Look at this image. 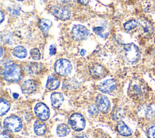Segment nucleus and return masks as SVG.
Masks as SVG:
<instances>
[{
    "label": "nucleus",
    "instance_id": "15",
    "mask_svg": "<svg viewBox=\"0 0 155 138\" xmlns=\"http://www.w3.org/2000/svg\"><path fill=\"white\" fill-rule=\"evenodd\" d=\"M51 105L54 108H59L64 102L63 95L61 93L54 92L51 94Z\"/></svg>",
    "mask_w": 155,
    "mask_h": 138
},
{
    "label": "nucleus",
    "instance_id": "28",
    "mask_svg": "<svg viewBox=\"0 0 155 138\" xmlns=\"http://www.w3.org/2000/svg\"><path fill=\"white\" fill-rule=\"evenodd\" d=\"M30 55L34 60H39L41 58V53L39 49L36 48H34L30 50Z\"/></svg>",
    "mask_w": 155,
    "mask_h": 138
},
{
    "label": "nucleus",
    "instance_id": "33",
    "mask_svg": "<svg viewBox=\"0 0 155 138\" xmlns=\"http://www.w3.org/2000/svg\"><path fill=\"white\" fill-rule=\"evenodd\" d=\"M77 1L78 2L83 5H87L90 2V0H77Z\"/></svg>",
    "mask_w": 155,
    "mask_h": 138
},
{
    "label": "nucleus",
    "instance_id": "39",
    "mask_svg": "<svg viewBox=\"0 0 155 138\" xmlns=\"http://www.w3.org/2000/svg\"><path fill=\"white\" fill-rule=\"evenodd\" d=\"M16 1H23L24 0H16Z\"/></svg>",
    "mask_w": 155,
    "mask_h": 138
},
{
    "label": "nucleus",
    "instance_id": "7",
    "mask_svg": "<svg viewBox=\"0 0 155 138\" xmlns=\"http://www.w3.org/2000/svg\"><path fill=\"white\" fill-rule=\"evenodd\" d=\"M34 111L36 116L41 120H46L50 117L49 108L42 102H39L36 104L34 108Z\"/></svg>",
    "mask_w": 155,
    "mask_h": 138
},
{
    "label": "nucleus",
    "instance_id": "14",
    "mask_svg": "<svg viewBox=\"0 0 155 138\" xmlns=\"http://www.w3.org/2000/svg\"><path fill=\"white\" fill-rule=\"evenodd\" d=\"M116 127L118 133L123 136H130L132 134V130L122 120L117 122Z\"/></svg>",
    "mask_w": 155,
    "mask_h": 138
},
{
    "label": "nucleus",
    "instance_id": "3",
    "mask_svg": "<svg viewBox=\"0 0 155 138\" xmlns=\"http://www.w3.org/2000/svg\"><path fill=\"white\" fill-rule=\"evenodd\" d=\"M3 125L5 130L10 132H18L22 128L21 119L14 115L7 117L4 120Z\"/></svg>",
    "mask_w": 155,
    "mask_h": 138
},
{
    "label": "nucleus",
    "instance_id": "4",
    "mask_svg": "<svg viewBox=\"0 0 155 138\" xmlns=\"http://www.w3.org/2000/svg\"><path fill=\"white\" fill-rule=\"evenodd\" d=\"M54 71L60 76H67L73 69L71 62L65 59H59L54 64Z\"/></svg>",
    "mask_w": 155,
    "mask_h": 138
},
{
    "label": "nucleus",
    "instance_id": "31",
    "mask_svg": "<svg viewBox=\"0 0 155 138\" xmlns=\"http://www.w3.org/2000/svg\"><path fill=\"white\" fill-rule=\"evenodd\" d=\"M56 52V48L54 45H51L49 47V54L50 55L52 56L54 55Z\"/></svg>",
    "mask_w": 155,
    "mask_h": 138
},
{
    "label": "nucleus",
    "instance_id": "11",
    "mask_svg": "<svg viewBox=\"0 0 155 138\" xmlns=\"http://www.w3.org/2000/svg\"><path fill=\"white\" fill-rule=\"evenodd\" d=\"M140 33L144 36H149L153 33V27L151 24L144 18L140 19L138 22Z\"/></svg>",
    "mask_w": 155,
    "mask_h": 138
},
{
    "label": "nucleus",
    "instance_id": "17",
    "mask_svg": "<svg viewBox=\"0 0 155 138\" xmlns=\"http://www.w3.org/2000/svg\"><path fill=\"white\" fill-rule=\"evenodd\" d=\"M60 85L59 80L53 76H48L47 83H46V88L50 90H54L57 89Z\"/></svg>",
    "mask_w": 155,
    "mask_h": 138
},
{
    "label": "nucleus",
    "instance_id": "36",
    "mask_svg": "<svg viewBox=\"0 0 155 138\" xmlns=\"http://www.w3.org/2000/svg\"><path fill=\"white\" fill-rule=\"evenodd\" d=\"M80 54H81V56H84L86 54V50L85 49H82L80 51Z\"/></svg>",
    "mask_w": 155,
    "mask_h": 138
},
{
    "label": "nucleus",
    "instance_id": "10",
    "mask_svg": "<svg viewBox=\"0 0 155 138\" xmlns=\"http://www.w3.org/2000/svg\"><path fill=\"white\" fill-rule=\"evenodd\" d=\"M97 88L103 93H110L116 89V82L113 79H108L101 82L98 85Z\"/></svg>",
    "mask_w": 155,
    "mask_h": 138
},
{
    "label": "nucleus",
    "instance_id": "9",
    "mask_svg": "<svg viewBox=\"0 0 155 138\" xmlns=\"http://www.w3.org/2000/svg\"><path fill=\"white\" fill-rule=\"evenodd\" d=\"M51 10L53 15L61 20L68 19L71 16L70 10L65 7L54 6L51 8Z\"/></svg>",
    "mask_w": 155,
    "mask_h": 138
},
{
    "label": "nucleus",
    "instance_id": "26",
    "mask_svg": "<svg viewBox=\"0 0 155 138\" xmlns=\"http://www.w3.org/2000/svg\"><path fill=\"white\" fill-rule=\"evenodd\" d=\"M137 24H138V23L136 20L131 19V20H130V21H128L127 22H126L124 24V27L125 30H131L134 28L135 27H136Z\"/></svg>",
    "mask_w": 155,
    "mask_h": 138
},
{
    "label": "nucleus",
    "instance_id": "18",
    "mask_svg": "<svg viewBox=\"0 0 155 138\" xmlns=\"http://www.w3.org/2000/svg\"><path fill=\"white\" fill-rule=\"evenodd\" d=\"M142 87L137 84H130L128 88V94L131 96H138L142 94Z\"/></svg>",
    "mask_w": 155,
    "mask_h": 138
},
{
    "label": "nucleus",
    "instance_id": "19",
    "mask_svg": "<svg viewBox=\"0 0 155 138\" xmlns=\"http://www.w3.org/2000/svg\"><path fill=\"white\" fill-rule=\"evenodd\" d=\"M33 130L35 134L38 136L43 135L47 130L46 125L42 122L37 120L35 122L33 125Z\"/></svg>",
    "mask_w": 155,
    "mask_h": 138
},
{
    "label": "nucleus",
    "instance_id": "12",
    "mask_svg": "<svg viewBox=\"0 0 155 138\" xmlns=\"http://www.w3.org/2000/svg\"><path fill=\"white\" fill-rule=\"evenodd\" d=\"M21 91L24 94H30L34 93L37 88L36 82L31 79H28L24 81L21 87Z\"/></svg>",
    "mask_w": 155,
    "mask_h": 138
},
{
    "label": "nucleus",
    "instance_id": "38",
    "mask_svg": "<svg viewBox=\"0 0 155 138\" xmlns=\"http://www.w3.org/2000/svg\"><path fill=\"white\" fill-rule=\"evenodd\" d=\"M2 53H3V50H2V48L1 47V57L2 56Z\"/></svg>",
    "mask_w": 155,
    "mask_h": 138
},
{
    "label": "nucleus",
    "instance_id": "6",
    "mask_svg": "<svg viewBox=\"0 0 155 138\" xmlns=\"http://www.w3.org/2000/svg\"><path fill=\"white\" fill-rule=\"evenodd\" d=\"M72 37L76 41H84L90 36L89 30L84 26L77 24L74 25L71 29Z\"/></svg>",
    "mask_w": 155,
    "mask_h": 138
},
{
    "label": "nucleus",
    "instance_id": "21",
    "mask_svg": "<svg viewBox=\"0 0 155 138\" xmlns=\"http://www.w3.org/2000/svg\"><path fill=\"white\" fill-rule=\"evenodd\" d=\"M70 132L69 126L65 123H61L58 125L56 128V133L59 137H64L67 136Z\"/></svg>",
    "mask_w": 155,
    "mask_h": 138
},
{
    "label": "nucleus",
    "instance_id": "30",
    "mask_svg": "<svg viewBox=\"0 0 155 138\" xmlns=\"http://www.w3.org/2000/svg\"><path fill=\"white\" fill-rule=\"evenodd\" d=\"M147 135L149 138H155V125H152L148 128Z\"/></svg>",
    "mask_w": 155,
    "mask_h": 138
},
{
    "label": "nucleus",
    "instance_id": "37",
    "mask_svg": "<svg viewBox=\"0 0 155 138\" xmlns=\"http://www.w3.org/2000/svg\"><path fill=\"white\" fill-rule=\"evenodd\" d=\"M13 97L14 99H17L18 97H19V94L16 93H15L13 94Z\"/></svg>",
    "mask_w": 155,
    "mask_h": 138
},
{
    "label": "nucleus",
    "instance_id": "24",
    "mask_svg": "<svg viewBox=\"0 0 155 138\" xmlns=\"http://www.w3.org/2000/svg\"><path fill=\"white\" fill-rule=\"evenodd\" d=\"M145 115L147 119H151L155 117V105L150 104L146 107L144 110Z\"/></svg>",
    "mask_w": 155,
    "mask_h": 138
},
{
    "label": "nucleus",
    "instance_id": "23",
    "mask_svg": "<svg viewBox=\"0 0 155 138\" xmlns=\"http://www.w3.org/2000/svg\"><path fill=\"white\" fill-rule=\"evenodd\" d=\"M52 25V22L47 19H41L39 21V26L41 30L45 33H47L49 28Z\"/></svg>",
    "mask_w": 155,
    "mask_h": 138
},
{
    "label": "nucleus",
    "instance_id": "27",
    "mask_svg": "<svg viewBox=\"0 0 155 138\" xmlns=\"http://www.w3.org/2000/svg\"><path fill=\"white\" fill-rule=\"evenodd\" d=\"M88 112L89 114L91 116H97L99 113V109L96 105L91 104L88 107Z\"/></svg>",
    "mask_w": 155,
    "mask_h": 138
},
{
    "label": "nucleus",
    "instance_id": "8",
    "mask_svg": "<svg viewBox=\"0 0 155 138\" xmlns=\"http://www.w3.org/2000/svg\"><path fill=\"white\" fill-rule=\"evenodd\" d=\"M96 105L102 113H107L110 109V102L108 97L103 94H98L96 98Z\"/></svg>",
    "mask_w": 155,
    "mask_h": 138
},
{
    "label": "nucleus",
    "instance_id": "32",
    "mask_svg": "<svg viewBox=\"0 0 155 138\" xmlns=\"http://www.w3.org/2000/svg\"><path fill=\"white\" fill-rule=\"evenodd\" d=\"M73 138H88V137L84 133H78V134H76L73 136Z\"/></svg>",
    "mask_w": 155,
    "mask_h": 138
},
{
    "label": "nucleus",
    "instance_id": "1",
    "mask_svg": "<svg viewBox=\"0 0 155 138\" xmlns=\"http://www.w3.org/2000/svg\"><path fill=\"white\" fill-rule=\"evenodd\" d=\"M123 56L125 62L129 64L137 63L140 58L139 48L133 43L124 44L122 47Z\"/></svg>",
    "mask_w": 155,
    "mask_h": 138
},
{
    "label": "nucleus",
    "instance_id": "29",
    "mask_svg": "<svg viewBox=\"0 0 155 138\" xmlns=\"http://www.w3.org/2000/svg\"><path fill=\"white\" fill-rule=\"evenodd\" d=\"M93 30L95 34L99 35L101 37L106 38L107 36V34H105L104 33H103L104 31V28L102 27H94Z\"/></svg>",
    "mask_w": 155,
    "mask_h": 138
},
{
    "label": "nucleus",
    "instance_id": "25",
    "mask_svg": "<svg viewBox=\"0 0 155 138\" xmlns=\"http://www.w3.org/2000/svg\"><path fill=\"white\" fill-rule=\"evenodd\" d=\"M10 104L5 99L1 98L0 102V114L1 116L5 114L10 109Z\"/></svg>",
    "mask_w": 155,
    "mask_h": 138
},
{
    "label": "nucleus",
    "instance_id": "34",
    "mask_svg": "<svg viewBox=\"0 0 155 138\" xmlns=\"http://www.w3.org/2000/svg\"><path fill=\"white\" fill-rule=\"evenodd\" d=\"M1 23H2V21H4V18H5V15H4V12L1 10Z\"/></svg>",
    "mask_w": 155,
    "mask_h": 138
},
{
    "label": "nucleus",
    "instance_id": "40",
    "mask_svg": "<svg viewBox=\"0 0 155 138\" xmlns=\"http://www.w3.org/2000/svg\"><path fill=\"white\" fill-rule=\"evenodd\" d=\"M154 53H155V50H154Z\"/></svg>",
    "mask_w": 155,
    "mask_h": 138
},
{
    "label": "nucleus",
    "instance_id": "22",
    "mask_svg": "<svg viewBox=\"0 0 155 138\" xmlns=\"http://www.w3.org/2000/svg\"><path fill=\"white\" fill-rule=\"evenodd\" d=\"M125 114V111L120 107H114L111 113V116L114 120H118L120 119Z\"/></svg>",
    "mask_w": 155,
    "mask_h": 138
},
{
    "label": "nucleus",
    "instance_id": "2",
    "mask_svg": "<svg viewBox=\"0 0 155 138\" xmlns=\"http://www.w3.org/2000/svg\"><path fill=\"white\" fill-rule=\"evenodd\" d=\"M2 76L4 79L8 82H18L22 77L21 69L16 64H8L3 68Z\"/></svg>",
    "mask_w": 155,
    "mask_h": 138
},
{
    "label": "nucleus",
    "instance_id": "13",
    "mask_svg": "<svg viewBox=\"0 0 155 138\" xmlns=\"http://www.w3.org/2000/svg\"><path fill=\"white\" fill-rule=\"evenodd\" d=\"M90 72L92 76L96 78L104 77L106 73L104 67L98 64H93L90 69Z\"/></svg>",
    "mask_w": 155,
    "mask_h": 138
},
{
    "label": "nucleus",
    "instance_id": "16",
    "mask_svg": "<svg viewBox=\"0 0 155 138\" xmlns=\"http://www.w3.org/2000/svg\"><path fill=\"white\" fill-rule=\"evenodd\" d=\"M42 66L41 64L37 62H30L29 63L25 68L27 73L33 75L39 74L42 70Z\"/></svg>",
    "mask_w": 155,
    "mask_h": 138
},
{
    "label": "nucleus",
    "instance_id": "5",
    "mask_svg": "<svg viewBox=\"0 0 155 138\" xmlns=\"http://www.w3.org/2000/svg\"><path fill=\"white\" fill-rule=\"evenodd\" d=\"M68 123L73 130L81 131L85 126V120L84 117L79 113H74L69 118Z\"/></svg>",
    "mask_w": 155,
    "mask_h": 138
},
{
    "label": "nucleus",
    "instance_id": "35",
    "mask_svg": "<svg viewBox=\"0 0 155 138\" xmlns=\"http://www.w3.org/2000/svg\"><path fill=\"white\" fill-rule=\"evenodd\" d=\"M0 138H10L9 136H8L6 134H4V133H1V136H0Z\"/></svg>",
    "mask_w": 155,
    "mask_h": 138
},
{
    "label": "nucleus",
    "instance_id": "20",
    "mask_svg": "<svg viewBox=\"0 0 155 138\" xmlns=\"http://www.w3.org/2000/svg\"><path fill=\"white\" fill-rule=\"evenodd\" d=\"M12 53L13 56L20 59L25 58L27 55V50L24 47L21 45H18L15 47Z\"/></svg>",
    "mask_w": 155,
    "mask_h": 138
}]
</instances>
